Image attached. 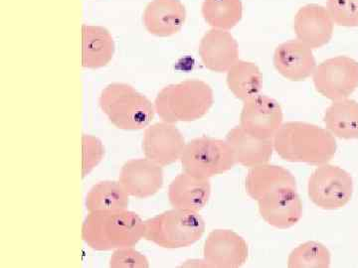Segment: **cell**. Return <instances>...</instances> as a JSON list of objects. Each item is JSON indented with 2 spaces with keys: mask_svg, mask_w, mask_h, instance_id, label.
<instances>
[{
  "mask_svg": "<svg viewBox=\"0 0 358 268\" xmlns=\"http://www.w3.org/2000/svg\"><path fill=\"white\" fill-rule=\"evenodd\" d=\"M282 159L313 166L329 163L336 155V137L327 128L303 121L282 124L273 138Z\"/></svg>",
  "mask_w": 358,
  "mask_h": 268,
  "instance_id": "cell-1",
  "label": "cell"
},
{
  "mask_svg": "<svg viewBox=\"0 0 358 268\" xmlns=\"http://www.w3.org/2000/svg\"><path fill=\"white\" fill-rule=\"evenodd\" d=\"M145 234V222L127 210L89 213L82 225V239L96 251L134 246Z\"/></svg>",
  "mask_w": 358,
  "mask_h": 268,
  "instance_id": "cell-2",
  "label": "cell"
},
{
  "mask_svg": "<svg viewBox=\"0 0 358 268\" xmlns=\"http://www.w3.org/2000/svg\"><path fill=\"white\" fill-rule=\"evenodd\" d=\"M213 103L211 87L192 79L162 89L155 98V107L162 121L176 124L199 121L208 114Z\"/></svg>",
  "mask_w": 358,
  "mask_h": 268,
  "instance_id": "cell-3",
  "label": "cell"
},
{
  "mask_svg": "<svg viewBox=\"0 0 358 268\" xmlns=\"http://www.w3.org/2000/svg\"><path fill=\"white\" fill-rule=\"evenodd\" d=\"M99 103L112 124L122 131L148 128L155 114V103L128 84L113 83L106 87Z\"/></svg>",
  "mask_w": 358,
  "mask_h": 268,
  "instance_id": "cell-4",
  "label": "cell"
},
{
  "mask_svg": "<svg viewBox=\"0 0 358 268\" xmlns=\"http://www.w3.org/2000/svg\"><path fill=\"white\" fill-rule=\"evenodd\" d=\"M205 229L199 213L173 208L145 221L143 239L162 248H188L203 237Z\"/></svg>",
  "mask_w": 358,
  "mask_h": 268,
  "instance_id": "cell-5",
  "label": "cell"
},
{
  "mask_svg": "<svg viewBox=\"0 0 358 268\" xmlns=\"http://www.w3.org/2000/svg\"><path fill=\"white\" fill-rule=\"evenodd\" d=\"M180 162L185 172L208 179L227 172L237 164L227 141L205 136L186 143Z\"/></svg>",
  "mask_w": 358,
  "mask_h": 268,
  "instance_id": "cell-6",
  "label": "cell"
},
{
  "mask_svg": "<svg viewBox=\"0 0 358 268\" xmlns=\"http://www.w3.org/2000/svg\"><path fill=\"white\" fill-rule=\"evenodd\" d=\"M353 181L345 169L327 163L317 168L308 179V198L322 210H338L350 203Z\"/></svg>",
  "mask_w": 358,
  "mask_h": 268,
  "instance_id": "cell-7",
  "label": "cell"
},
{
  "mask_svg": "<svg viewBox=\"0 0 358 268\" xmlns=\"http://www.w3.org/2000/svg\"><path fill=\"white\" fill-rule=\"evenodd\" d=\"M313 81L317 93L327 100L350 98L358 88V62L348 56L327 59L315 68Z\"/></svg>",
  "mask_w": 358,
  "mask_h": 268,
  "instance_id": "cell-8",
  "label": "cell"
},
{
  "mask_svg": "<svg viewBox=\"0 0 358 268\" xmlns=\"http://www.w3.org/2000/svg\"><path fill=\"white\" fill-rule=\"evenodd\" d=\"M282 107L277 100L257 95L245 100L240 114V126L256 137L273 140L282 126Z\"/></svg>",
  "mask_w": 358,
  "mask_h": 268,
  "instance_id": "cell-9",
  "label": "cell"
},
{
  "mask_svg": "<svg viewBox=\"0 0 358 268\" xmlns=\"http://www.w3.org/2000/svg\"><path fill=\"white\" fill-rule=\"evenodd\" d=\"M186 143L182 133L171 122L160 121L148 126L143 133V150L145 158L162 167L180 160Z\"/></svg>",
  "mask_w": 358,
  "mask_h": 268,
  "instance_id": "cell-10",
  "label": "cell"
},
{
  "mask_svg": "<svg viewBox=\"0 0 358 268\" xmlns=\"http://www.w3.org/2000/svg\"><path fill=\"white\" fill-rule=\"evenodd\" d=\"M248 255L246 241L231 230H212L205 241L203 256L209 267H240L247 262Z\"/></svg>",
  "mask_w": 358,
  "mask_h": 268,
  "instance_id": "cell-11",
  "label": "cell"
},
{
  "mask_svg": "<svg viewBox=\"0 0 358 268\" xmlns=\"http://www.w3.org/2000/svg\"><path fill=\"white\" fill-rule=\"evenodd\" d=\"M258 208L263 220L275 229H289L303 217V202L296 188L285 187L268 193L259 200Z\"/></svg>",
  "mask_w": 358,
  "mask_h": 268,
  "instance_id": "cell-12",
  "label": "cell"
},
{
  "mask_svg": "<svg viewBox=\"0 0 358 268\" xmlns=\"http://www.w3.org/2000/svg\"><path fill=\"white\" fill-rule=\"evenodd\" d=\"M119 182L128 192L129 197L150 198L162 189L164 170L159 164L145 157L129 160L122 167Z\"/></svg>",
  "mask_w": 358,
  "mask_h": 268,
  "instance_id": "cell-13",
  "label": "cell"
},
{
  "mask_svg": "<svg viewBox=\"0 0 358 268\" xmlns=\"http://www.w3.org/2000/svg\"><path fill=\"white\" fill-rule=\"evenodd\" d=\"M334 22L327 7L308 4L299 9L294 20L296 39L310 49H319L333 38Z\"/></svg>",
  "mask_w": 358,
  "mask_h": 268,
  "instance_id": "cell-14",
  "label": "cell"
},
{
  "mask_svg": "<svg viewBox=\"0 0 358 268\" xmlns=\"http://www.w3.org/2000/svg\"><path fill=\"white\" fill-rule=\"evenodd\" d=\"M273 62L278 73L292 82L306 81L317 68L313 49L298 39L278 46Z\"/></svg>",
  "mask_w": 358,
  "mask_h": 268,
  "instance_id": "cell-15",
  "label": "cell"
},
{
  "mask_svg": "<svg viewBox=\"0 0 358 268\" xmlns=\"http://www.w3.org/2000/svg\"><path fill=\"white\" fill-rule=\"evenodd\" d=\"M199 57L207 69L225 73L239 60L238 43L226 30L211 29L205 33L199 45Z\"/></svg>",
  "mask_w": 358,
  "mask_h": 268,
  "instance_id": "cell-16",
  "label": "cell"
},
{
  "mask_svg": "<svg viewBox=\"0 0 358 268\" xmlns=\"http://www.w3.org/2000/svg\"><path fill=\"white\" fill-rule=\"evenodd\" d=\"M211 185L208 178L199 177L192 174H179L171 181L169 187V204L174 209L199 213L208 203Z\"/></svg>",
  "mask_w": 358,
  "mask_h": 268,
  "instance_id": "cell-17",
  "label": "cell"
},
{
  "mask_svg": "<svg viewBox=\"0 0 358 268\" xmlns=\"http://www.w3.org/2000/svg\"><path fill=\"white\" fill-rule=\"evenodd\" d=\"M143 25L157 37H169L180 31L186 20V9L180 0H152L143 13Z\"/></svg>",
  "mask_w": 358,
  "mask_h": 268,
  "instance_id": "cell-18",
  "label": "cell"
},
{
  "mask_svg": "<svg viewBox=\"0 0 358 268\" xmlns=\"http://www.w3.org/2000/svg\"><path fill=\"white\" fill-rule=\"evenodd\" d=\"M226 141L236 163L249 169L268 163L275 151L273 140L256 137L240 126L231 129L226 135Z\"/></svg>",
  "mask_w": 358,
  "mask_h": 268,
  "instance_id": "cell-19",
  "label": "cell"
},
{
  "mask_svg": "<svg viewBox=\"0 0 358 268\" xmlns=\"http://www.w3.org/2000/svg\"><path fill=\"white\" fill-rule=\"evenodd\" d=\"M245 186L247 194L258 202L265 195L281 188H296V180L284 167L266 163L249 169Z\"/></svg>",
  "mask_w": 358,
  "mask_h": 268,
  "instance_id": "cell-20",
  "label": "cell"
},
{
  "mask_svg": "<svg viewBox=\"0 0 358 268\" xmlns=\"http://www.w3.org/2000/svg\"><path fill=\"white\" fill-rule=\"evenodd\" d=\"M82 67L99 69L110 64L115 54V43L109 30L102 26L83 25Z\"/></svg>",
  "mask_w": 358,
  "mask_h": 268,
  "instance_id": "cell-21",
  "label": "cell"
},
{
  "mask_svg": "<svg viewBox=\"0 0 358 268\" xmlns=\"http://www.w3.org/2000/svg\"><path fill=\"white\" fill-rule=\"evenodd\" d=\"M324 121L334 137L358 140V103L350 98L333 102L324 112Z\"/></svg>",
  "mask_w": 358,
  "mask_h": 268,
  "instance_id": "cell-22",
  "label": "cell"
},
{
  "mask_svg": "<svg viewBox=\"0 0 358 268\" xmlns=\"http://www.w3.org/2000/svg\"><path fill=\"white\" fill-rule=\"evenodd\" d=\"M226 81L231 93L245 102L253 96L260 95L263 87V75L258 66L254 63L238 60L228 70Z\"/></svg>",
  "mask_w": 358,
  "mask_h": 268,
  "instance_id": "cell-23",
  "label": "cell"
},
{
  "mask_svg": "<svg viewBox=\"0 0 358 268\" xmlns=\"http://www.w3.org/2000/svg\"><path fill=\"white\" fill-rule=\"evenodd\" d=\"M129 195L117 181H102L94 185L87 194L88 213L127 210Z\"/></svg>",
  "mask_w": 358,
  "mask_h": 268,
  "instance_id": "cell-24",
  "label": "cell"
},
{
  "mask_svg": "<svg viewBox=\"0 0 358 268\" xmlns=\"http://www.w3.org/2000/svg\"><path fill=\"white\" fill-rule=\"evenodd\" d=\"M207 24L214 29H232L243 16L241 0H204L201 8Z\"/></svg>",
  "mask_w": 358,
  "mask_h": 268,
  "instance_id": "cell-25",
  "label": "cell"
},
{
  "mask_svg": "<svg viewBox=\"0 0 358 268\" xmlns=\"http://www.w3.org/2000/svg\"><path fill=\"white\" fill-rule=\"evenodd\" d=\"M331 255L329 248L317 241H307L289 253V268H326L331 265Z\"/></svg>",
  "mask_w": 358,
  "mask_h": 268,
  "instance_id": "cell-26",
  "label": "cell"
},
{
  "mask_svg": "<svg viewBox=\"0 0 358 268\" xmlns=\"http://www.w3.org/2000/svg\"><path fill=\"white\" fill-rule=\"evenodd\" d=\"M327 9L334 24L358 27V0H327Z\"/></svg>",
  "mask_w": 358,
  "mask_h": 268,
  "instance_id": "cell-27",
  "label": "cell"
},
{
  "mask_svg": "<svg viewBox=\"0 0 358 268\" xmlns=\"http://www.w3.org/2000/svg\"><path fill=\"white\" fill-rule=\"evenodd\" d=\"M82 178L84 179L102 162L105 156V147L102 141L96 136L84 134L82 136Z\"/></svg>",
  "mask_w": 358,
  "mask_h": 268,
  "instance_id": "cell-28",
  "label": "cell"
},
{
  "mask_svg": "<svg viewBox=\"0 0 358 268\" xmlns=\"http://www.w3.org/2000/svg\"><path fill=\"white\" fill-rule=\"evenodd\" d=\"M112 268H148L150 267L147 256L134 248H122L115 249L110 258Z\"/></svg>",
  "mask_w": 358,
  "mask_h": 268,
  "instance_id": "cell-29",
  "label": "cell"
}]
</instances>
